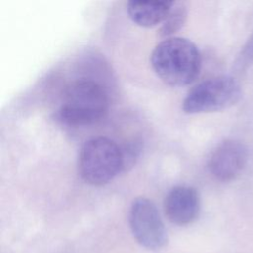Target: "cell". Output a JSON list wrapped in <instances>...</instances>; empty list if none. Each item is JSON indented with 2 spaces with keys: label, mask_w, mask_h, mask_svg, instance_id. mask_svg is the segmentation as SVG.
<instances>
[{
  "label": "cell",
  "mask_w": 253,
  "mask_h": 253,
  "mask_svg": "<svg viewBox=\"0 0 253 253\" xmlns=\"http://www.w3.org/2000/svg\"><path fill=\"white\" fill-rule=\"evenodd\" d=\"M109 105V95L99 82L80 78L66 86L58 117L71 126L91 125L106 116Z\"/></svg>",
  "instance_id": "obj_2"
},
{
  "label": "cell",
  "mask_w": 253,
  "mask_h": 253,
  "mask_svg": "<svg viewBox=\"0 0 253 253\" xmlns=\"http://www.w3.org/2000/svg\"><path fill=\"white\" fill-rule=\"evenodd\" d=\"M241 95V86L235 78L218 75L192 88L185 97L182 108L187 114L218 112L235 105Z\"/></svg>",
  "instance_id": "obj_4"
},
{
  "label": "cell",
  "mask_w": 253,
  "mask_h": 253,
  "mask_svg": "<svg viewBox=\"0 0 253 253\" xmlns=\"http://www.w3.org/2000/svg\"><path fill=\"white\" fill-rule=\"evenodd\" d=\"M253 63V32L248 38L245 44L242 46L234 61V69L238 72H243L250 64Z\"/></svg>",
  "instance_id": "obj_10"
},
{
  "label": "cell",
  "mask_w": 253,
  "mask_h": 253,
  "mask_svg": "<svg viewBox=\"0 0 253 253\" xmlns=\"http://www.w3.org/2000/svg\"><path fill=\"white\" fill-rule=\"evenodd\" d=\"M124 167L123 150L109 137H93L87 140L79 151L78 173L89 185L108 184Z\"/></svg>",
  "instance_id": "obj_3"
},
{
  "label": "cell",
  "mask_w": 253,
  "mask_h": 253,
  "mask_svg": "<svg viewBox=\"0 0 253 253\" xmlns=\"http://www.w3.org/2000/svg\"><path fill=\"white\" fill-rule=\"evenodd\" d=\"M150 62L164 83L181 87L191 84L199 76L202 57L199 48L190 40L169 37L154 47Z\"/></svg>",
  "instance_id": "obj_1"
},
{
  "label": "cell",
  "mask_w": 253,
  "mask_h": 253,
  "mask_svg": "<svg viewBox=\"0 0 253 253\" xmlns=\"http://www.w3.org/2000/svg\"><path fill=\"white\" fill-rule=\"evenodd\" d=\"M187 18V10L183 3H174L169 15L162 23L159 34L162 37H169L179 31Z\"/></svg>",
  "instance_id": "obj_9"
},
{
  "label": "cell",
  "mask_w": 253,
  "mask_h": 253,
  "mask_svg": "<svg viewBox=\"0 0 253 253\" xmlns=\"http://www.w3.org/2000/svg\"><path fill=\"white\" fill-rule=\"evenodd\" d=\"M247 160V148L242 142L235 139H225L211 152L208 159V169L214 179L220 182H230L242 173Z\"/></svg>",
  "instance_id": "obj_6"
},
{
  "label": "cell",
  "mask_w": 253,
  "mask_h": 253,
  "mask_svg": "<svg viewBox=\"0 0 253 253\" xmlns=\"http://www.w3.org/2000/svg\"><path fill=\"white\" fill-rule=\"evenodd\" d=\"M163 209L165 215L172 223L179 226L189 225L200 214L201 200L199 193L191 186H175L166 194Z\"/></svg>",
  "instance_id": "obj_7"
},
{
  "label": "cell",
  "mask_w": 253,
  "mask_h": 253,
  "mask_svg": "<svg viewBox=\"0 0 253 253\" xmlns=\"http://www.w3.org/2000/svg\"><path fill=\"white\" fill-rule=\"evenodd\" d=\"M174 1H128L126 11L129 19L137 26L152 28L165 21Z\"/></svg>",
  "instance_id": "obj_8"
},
{
  "label": "cell",
  "mask_w": 253,
  "mask_h": 253,
  "mask_svg": "<svg viewBox=\"0 0 253 253\" xmlns=\"http://www.w3.org/2000/svg\"><path fill=\"white\" fill-rule=\"evenodd\" d=\"M128 223L135 240L143 247L156 250L168 242L167 230L156 206L144 197L135 199L129 209Z\"/></svg>",
  "instance_id": "obj_5"
}]
</instances>
